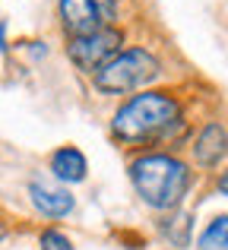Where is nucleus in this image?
Segmentation results:
<instances>
[{
	"label": "nucleus",
	"instance_id": "nucleus-7",
	"mask_svg": "<svg viewBox=\"0 0 228 250\" xmlns=\"http://www.w3.org/2000/svg\"><path fill=\"white\" fill-rule=\"evenodd\" d=\"M193 155H197V165L216 168L228 155V130L222 124H206V127L200 130L197 143H193Z\"/></svg>",
	"mask_w": 228,
	"mask_h": 250
},
{
	"label": "nucleus",
	"instance_id": "nucleus-3",
	"mask_svg": "<svg viewBox=\"0 0 228 250\" xmlns=\"http://www.w3.org/2000/svg\"><path fill=\"white\" fill-rule=\"evenodd\" d=\"M159 61H155L152 51L146 48H127L117 57L105 63L99 73L92 76L95 89L105 92V95H124V92L143 89L146 83H152L159 76Z\"/></svg>",
	"mask_w": 228,
	"mask_h": 250
},
{
	"label": "nucleus",
	"instance_id": "nucleus-6",
	"mask_svg": "<svg viewBox=\"0 0 228 250\" xmlns=\"http://www.w3.org/2000/svg\"><path fill=\"white\" fill-rule=\"evenodd\" d=\"M29 196H32V206L48 219H63V215L73 212V193L67 187H61V184L44 181V177H32L29 181Z\"/></svg>",
	"mask_w": 228,
	"mask_h": 250
},
{
	"label": "nucleus",
	"instance_id": "nucleus-5",
	"mask_svg": "<svg viewBox=\"0 0 228 250\" xmlns=\"http://www.w3.org/2000/svg\"><path fill=\"white\" fill-rule=\"evenodd\" d=\"M121 29H102V32H92V35H80V38H70L67 44V57L73 61L76 70H83V73H99L102 67H105L111 57L121 54Z\"/></svg>",
	"mask_w": 228,
	"mask_h": 250
},
{
	"label": "nucleus",
	"instance_id": "nucleus-2",
	"mask_svg": "<svg viewBox=\"0 0 228 250\" xmlns=\"http://www.w3.org/2000/svg\"><path fill=\"white\" fill-rule=\"evenodd\" d=\"M130 181L146 206L159 209V212H171L190 190V168L174 155L152 152L130 162Z\"/></svg>",
	"mask_w": 228,
	"mask_h": 250
},
{
	"label": "nucleus",
	"instance_id": "nucleus-9",
	"mask_svg": "<svg viewBox=\"0 0 228 250\" xmlns=\"http://www.w3.org/2000/svg\"><path fill=\"white\" fill-rule=\"evenodd\" d=\"M197 250H228V215H216L203 228L197 241Z\"/></svg>",
	"mask_w": 228,
	"mask_h": 250
},
{
	"label": "nucleus",
	"instance_id": "nucleus-10",
	"mask_svg": "<svg viewBox=\"0 0 228 250\" xmlns=\"http://www.w3.org/2000/svg\"><path fill=\"white\" fill-rule=\"evenodd\" d=\"M38 244H41V250H73V241H70L67 234L54 231V228H48V231L38 238Z\"/></svg>",
	"mask_w": 228,
	"mask_h": 250
},
{
	"label": "nucleus",
	"instance_id": "nucleus-12",
	"mask_svg": "<svg viewBox=\"0 0 228 250\" xmlns=\"http://www.w3.org/2000/svg\"><path fill=\"white\" fill-rule=\"evenodd\" d=\"M219 190H222V193L228 196V171H225V174H222V177H219Z\"/></svg>",
	"mask_w": 228,
	"mask_h": 250
},
{
	"label": "nucleus",
	"instance_id": "nucleus-11",
	"mask_svg": "<svg viewBox=\"0 0 228 250\" xmlns=\"http://www.w3.org/2000/svg\"><path fill=\"white\" fill-rule=\"evenodd\" d=\"M3 32H6V22H3V19H0V54H3V51H6V38H3Z\"/></svg>",
	"mask_w": 228,
	"mask_h": 250
},
{
	"label": "nucleus",
	"instance_id": "nucleus-4",
	"mask_svg": "<svg viewBox=\"0 0 228 250\" xmlns=\"http://www.w3.org/2000/svg\"><path fill=\"white\" fill-rule=\"evenodd\" d=\"M57 13H61L63 32L70 38H80L111 29V22L117 19V0H61Z\"/></svg>",
	"mask_w": 228,
	"mask_h": 250
},
{
	"label": "nucleus",
	"instance_id": "nucleus-8",
	"mask_svg": "<svg viewBox=\"0 0 228 250\" xmlns=\"http://www.w3.org/2000/svg\"><path fill=\"white\" fill-rule=\"evenodd\" d=\"M86 155L80 152L76 146H61L54 155H51V174L57 177L61 184H80L86 181Z\"/></svg>",
	"mask_w": 228,
	"mask_h": 250
},
{
	"label": "nucleus",
	"instance_id": "nucleus-13",
	"mask_svg": "<svg viewBox=\"0 0 228 250\" xmlns=\"http://www.w3.org/2000/svg\"><path fill=\"white\" fill-rule=\"evenodd\" d=\"M3 234H6V228H3V219H0V238H3Z\"/></svg>",
	"mask_w": 228,
	"mask_h": 250
},
{
	"label": "nucleus",
	"instance_id": "nucleus-1",
	"mask_svg": "<svg viewBox=\"0 0 228 250\" xmlns=\"http://www.w3.org/2000/svg\"><path fill=\"white\" fill-rule=\"evenodd\" d=\"M178 127H181V104L168 92H143V95H133L111 117V133L121 143H127V146L165 140Z\"/></svg>",
	"mask_w": 228,
	"mask_h": 250
}]
</instances>
